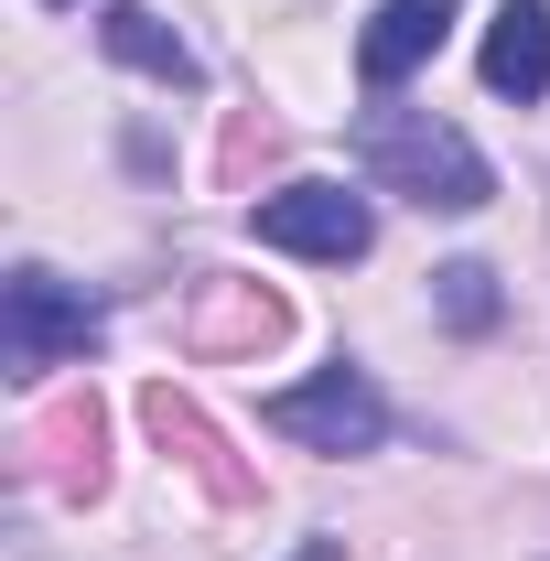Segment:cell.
<instances>
[{
  "mask_svg": "<svg viewBox=\"0 0 550 561\" xmlns=\"http://www.w3.org/2000/svg\"><path fill=\"white\" fill-rule=\"evenodd\" d=\"M356 162H367L378 195H411L421 216H475L496 195V162L432 108H367L356 119Z\"/></svg>",
  "mask_w": 550,
  "mask_h": 561,
  "instance_id": "obj_1",
  "label": "cell"
},
{
  "mask_svg": "<svg viewBox=\"0 0 550 561\" xmlns=\"http://www.w3.org/2000/svg\"><path fill=\"white\" fill-rule=\"evenodd\" d=\"M260 421H271L280 443H302V454H378L389 443V400H378L367 367H324L302 389H271Z\"/></svg>",
  "mask_w": 550,
  "mask_h": 561,
  "instance_id": "obj_2",
  "label": "cell"
},
{
  "mask_svg": "<svg viewBox=\"0 0 550 561\" xmlns=\"http://www.w3.org/2000/svg\"><path fill=\"white\" fill-rule=\"evenodd\" d=\"M87 346H98V302L87 291H66L55 271H33V260L0 280V367L11 378H44V367H66Z\"/></svg>",
  "mask_w": 550,
  "mask_h": 561,
  "instance_id": "obj_3",
  "label": "cell"
},
{
  "mask_svg": "<svg viewBox=\"0 0 550 561\" xmlns=\"http://www.w3.org/2000/svg\"><path fill=\"white\" fill-rule=\"evenodd\" d=\"M249 227H260V249H291V260H367L378 249V206L367 195H345V184H280V195H260L249 206Z\"/></svg>",
  "mask_w": 550,
  "mask_h": 561,
  "instance_id": "obj_4",
  "label": "cell"
},
{
  "mask_svg": "<svg viewBox=\"0 0 550 561\" xmlns=\"http://www.w3.org/2000/svg\"><path fill=\"white\" fill-rule=\"evenodd\" d=\"M454 11H465V0H378V11H367V33H356V76H367V87L421 76L432 55H443Z\"/></svg>",
  "mask_w": 550,
  "mask_h": 561,
  "instance_id": "obj_5",
  "label": "cell"
},
{
  "mask_svg": "<svg viewBox=\"0 0 550 561\" xmlns=\"http://www.w3.org/2000/svg\"><path fill=\"white\" fill-rule=\"evenodd\" d=\"M98 44H108V55H119L130 76H151V87H206L195 44H184L162 11H140V0H108V11H98Z\"/></svg>",
  "mask_w": 550,
  "mask_h": 561,
  "instance_id": "obj_6",
  "label": "cell"
},
{
  "mask_svg": "<svg viewBox=\"0 0 550 561\" xmlns=\"http://www.w3.org/2000/svg\"><path fill=\"white\" fill-rule=\"evenodd\" d=\"M485 87L496 98H550V0H507L485 22Z\"/></svg>",
  "mask_w": 550,
  "mask_h": 561,
  "instance_id": "obj_7",
  "label": "cell"
},
{
  "mask_svg": "<svg viewBox=\"0 0 550 561\" xmlns=\"http://www.w3.org/2000/svg\"><path fill=\"white\" fill-rule=\"evenodd\" d=\"M443 313H454L465 335H475V324H496V271H475V260H454V271H443Z\"/></svg>",
  "mask_w": 550,
  "mask_h": 561,
  "instance_id": "obj_8",
  "label": "cell"
},
{
  "mask_svg": "<svg viewBox=\"0 0 550 561\" xmlns=\"http://www.w3.org/2000/svg\"><path fill=\"white\" fill-rule=\"evenodd\" d=\"M291 561H335V540H313V551H291Z\"/></svg>",
  "mask_w": 550,
  "mask_h": 561,
  "instance_id": "obj_9",
  "label": "cell"
}]
</instances>
